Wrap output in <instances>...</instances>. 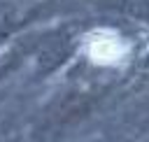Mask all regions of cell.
I'll return each instance as SVG.
<instances>
[{
  "label": "cell",
  "instance_id": "obj_1",
  "mask_svg": "<svg viewBox=\"0 0 149 142\" xmlns=\"http://www.w3.org/2000/svg\"><path fill=\"white\" fill-rule=\"evenodd\" d=\"M86 51H88L91 61L100 63V65H116V63H121L128 56L126 42L116 33H112V30L91 33L88 40H86Z\"/></svg>",
  "mask_w": 149,
  "mask_h": 142
}]
</instances>
